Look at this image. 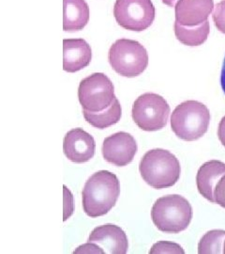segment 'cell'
<instances>
[{"instance_id": "30bf717a", "label": "cell", "mask_w": 225, "mask_h": 254, "mask_svg": "<svg viewBox=\"0 0 225 254\" xmlns=\"http://www.w3.org/2000/svg\"><path fill=\"white\" fill-rule=\"evenodd\" d=\"M137 149L136 140L130 134L118 132L103 140L101 151L107 162L116 167H124L133 160Z\"/></svg>"}, {"instance_id": "9c48e42d", "label": "cell", "mask_w": 225, "mask_h": 254, "mask_svg": "<svg viewBox=\"0 0 225 254\" xmlns=\"http://www.w3.org/2000/svg\"><path fill=\"white\" fill-rule=\"evenodd\" d=\"M129 247L125 231L116 225H102L90 233L88 243L79 247L74 252L125 254Z\"/></svg>"}, {"instance_id": "d6986e66", "label": "cell", "mask_w": 225, "mask_h": 254, "mask_svg": "<svg viewBox=\"0 0 225 254\" xmlns=\"http://www.w3.org/2000/svg\"><path fill=\"white\" fill-rule=\"evenodd\" d=\"M212 19L218 30L225 34V0H221L214 6Z\"/></svg>"}, {"instance_id": "7402d4cb", "label": "cell", "mask_w": 225, "mask_h": 254, "mask_svg": "<svg viewBox=\"0 0 225 254\" xmlns=\"http://www.w3.org/2000/svg\"><path fill=\"white\" fill-rule=\"evenodd\" d=\"M64 221H66L73 213V198L66 186H64Z\"/></svg>"}, {"instance_id": "2e32d148", "label": "cell", "mask_w": 225, "mask_h": 254, "mask_svg": "<svg viewBox=\"0 0 225 254\" xmlns=\"http://www.w3.org/2000/svg\"><path fill=\"white\" fill-rule=\"evenodd\" d=\"M84 118L90 125L98 129H105L117 123L122 116V108L119 101L115 98L112 105L101 112L83 111Z\"/></svg>"}, {"instance_id": "ffe728a7", "label": "cell", "mask_w": 225, "mask_h": 254, "mask_svg": "<svg viewBox=\"0 0 225 254\" xmlns=\"http://www.w3.org/2000/svg\"><path fill=\"white\" fill-rule=\"evenodd\" d=\"M150 253H184V250L179 245L176 243L161 241L152 247Z\"/></svg>"}, {"instance_id": "6da1fadb", "label": "cell", "mask_w": 225, "mask_h": 254, "mask_svg": "<svg viewBox=\"0 0 225 254\" xmlns=\"http://www.w3.org/2000/svg\"><path fill=\"white\" fill-rule=\"evenodd\" d=\"M119 195L120 184L116 175L99 170L91 175L84 186V211L90 218L104 216L115 205Z\"/></svg>"}, {"instance_id": "277c9868", "label": "cell", "mask_w": 225, "mask_h": 254, "mask_svg": "<svg viewBox=\"0 0 225 254\" xmlns=\"http://www.w3.org/2000/svg\"><path fill=\"white\" fill-rule=\"evenodd\" d=\"M210 112L207 106L197 101L178 105L171 116V127L176 136L186 141L199 139L207 132Z\"/></svg>"}, {"instance_id": "44dd1931", "label": "cell", "mask_w": 225, "mask_h": 254, "mask_svg": "<svg viewBox=\"0 0 225 254\" xmlns=\"http://www.w3.org/2000/svg\"><path fill=\"white\" fill-rule=\"evenodd\" d=\"M213 195L215 203H218L222 208H225V174L216 184Z\"/></svg>"}, {"instance_id": "9a60e30c", "label": "cell", "mask_w": 225, "mask_h": 254, "mask_svg": "<svg viewBox=\"0 0 225 254\" xmlns=\"http://www.w3.org/2000/svg\"><path fill=\"white\" fill-rule=\"evenodd\" d=\"M89 6L86 0H63V29L68 32L82 30L88 24Z\"/></svg>"}, {"instance_id": "d4e9b609", "label": "cell", "mask_w": 225, "mask_h": 254, "mask_svg": "<svg viewBox=\"0 0 225 254\" xmlns=\"http://www.w3.org/2000/svg\"><path fill=\"white\" fill-rule=\"evenodd\" d=\"M161 1L163 4H165L166 6H169V7H174V5H176L177 0H161Z\"/></svg>"}, {"instance_id": "ac0fdd59", "label": "cell", "mask_w": 225, "mask_h": 254, "mask_svg": "<svg viewBox=\"0 0 225 254\" xmlns=\"http://www.w3.org/2000/svg\"><path fill=\"white\" fill-rule=\"evenodd\" d=\"M225 231L213 230L206 233L198 245L199 253H223Z\"/></svg>"}, {"instance_id": "603a6c76", "label": "cell", "mask_w": 225, "mask_h": 254, "mask_svg": "<svg viewBox=\"0 0 225 254\" xmlns=\"http://www.w3.org/2000/svg\"><path fill=\"white\" fill-rule=\"evenodd\" d=\"M218 137L220 143L225 147V116L221 119L218 128Z\"/></svg>"}, {"instance_id": "3957f363", "label": "cell", "mask_w": 225, "mask_h": 254, "mask_svg": "<svg viewBox=\"0 0 225 254\" xmlns=\"http://www.w3.org/2000/svg\"><path fill=\"white\" fill-rule=\"evenodd\" d=\"M151 218L159 231L178 233L189 227L192 218V207L182 196L167 195L156 200Z\"/></svg>"}, {"instance_id": "7a4b0ae2", "label": "cell", "mask_w": 225, "mask_h": 254, "mask_svg": "<svg viewBox=\"0 0 225 254\" xmlns=\"http://www.w3.org/2000/svg\"><path fill=\"white\" fill-rule=\"evenodd\" d=\"M139 170L143 181L156 189L173 186L180 177V163L176 155L163 149L148 151L141 159Z\"/></svg>"}, {"instance_id": "52a82bcc", "label": "cell", "mask_w": 225, "mask_h": 254, "mask_svg": "<svg viewBox=\"0 0 225 254\" xmlns=\"http://www.w3.org/2000/svg\"><path fill=\"white\" fill-rule=\"evenodd\" d=\"M78 98L84 110L101 112L108 108L116 97L110 78L102 73H94L80 82Z\"/></svg>"}, {"instance_id": "7c38bea8", "label": "cell", "mask_w": 225, "mask_h": 254, "mask_svg": "<svg viewBox=\"0 0 225 254\" xmlns=\"http://www.w3.org/2000/svg\"><path fill=\"white\" fill-rule=\"evenodd\" d=\"M174 8L177 24L195 27L208 20L214 9V0H177Z\"/></svg>"}, {"instance_id": "8fae6325", "label": "cell", "mask_w": 225, "mask_h": 254, "mask_svg": "<svg viewBox=\"0 0 225 254\" xmlns=\"http://www.w3.org/2000/svg\"><path fill=\"white\" fill-rule=\"evenodd\" d=\"M95 149L94 137L82 128L68 131L64 137V153L71 162L82 164L89 161L95 155Z\"/></svg>"}, {"instance_id": "5b68a950", "label": "cell", "mask_w": 225, "mask_h": 254, "mask_svg": "<svg viewBox=\"0 0 225 254\" xmlns=\"http://www.w3.org/2000/svg\"><path fill=\"white\" fill-rule=\"evenodd\" d=\"M111 67L125 77L142 74L148 65V54L145 46L130 39H119L113 43L108 53Z\"/></svg>"}, {"instance_id": "484cf974", "label": "cell", "mask_w": 225, "mask_h": 254, "mask_svg": "<svg viewBox=\"0 0 225 254\" xmlns=\"http://www.w3.org/2000/svg\"><path fill=\"white\" fill-rule=\"evenodd\" d=\"M223 253H225V240H224V244H223Z\"/></svg>"}, {"instance_id": "e0dca14e", "label": "cell", "mask_w": 225, "mask_h": 254, "mask_svg": "<svg viewBox=\"0 0 225 254\" xmlns=\"http://www.w3.org/2000/svg\"><path fill=\"white\" fill-rule=\"evenodd\" d=\"M174 29L176 39L181 43L188 46H199L207 40L210 25L208 20L195 27H184L174 22Z\"/></svg>"}, {"instance_id": "ba28073f", "label": "cell", "mask_w": 225, "mask_h": 254, "mask_svg": "<svg viewBox=\"0 0 225 254\" xmlns=\"http://www.w3.org/2000/svg\"><path fill=\"white\" fill-rule=\"evenodd\" d=\"M113 14L124 29L140 32L152 26L156 9L151 0H115Z\"/></svg>"}, {"instance_id": "4fadbf2b", "label": "cell", "mask_w": 225, "mask_h": 254, "mask_svg": "<svg viewBox=\"0 0 225 254\" xmlns=\"http://www.w3.org/2000/svg\"><path fill=\"white\" fill-rule=\"evenodd\" d=\"M91 47L84 39H65L63 40V70L76 73L90 64Z\"/></svg>"}, {"instance_id": "cb8c5ba5", "label": "cell", "mask_w": 225, "mask_h": 254, "mask_svg": "<svg viewBox=\"0 0 225 254\" xmlns=\"http://www.w3.org/2000/svg\"><path fill=\"white\" fill-rule=\"evenodd\" d=\"M220 85H221V88H222L223 92L225 93V58H224V61H223V64H222V69H221Z\"/></svg>"}, {"instance_id": "5bb4252c", "label": "cell", "mask_w": 225, "mask_h": 254, "mask_svg": "<svg viewBox=\"0 0 225 254\" xmlns=\"http://www.w3.org/2000/svg\"><path fill=\"white\" fill-rule=\"evenodd\" d=\"M225 174V163L211 160L201 166L197 172L196 184L200 194L214 203V189L218 180Z\"/></svg>"}, {"instance_id": "8992f818", "label": "cell", "mask_w": 225, "mask_h": 254, "mask_svg": "<svg viewBox=\"0 0 225 254\" xmlns=\"http://www.w3.org/2000/svg\"><path fill=\"white\" fill-rule=\"evenodd\" d=\"M137 126L143 131H158L166 126L170 106L157 93H143L135 100L131 111Z\"/></svg>"}]
</instances>
